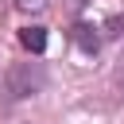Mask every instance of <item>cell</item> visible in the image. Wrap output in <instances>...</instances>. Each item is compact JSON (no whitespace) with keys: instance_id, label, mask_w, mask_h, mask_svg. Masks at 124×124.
<instances>
[{"instance_id":"1","label":"cell","mask_w":124,"mask_h":124,"mask_svg":"<svg viewBox=\"0 0 124 124\" xmlns=\"http://www.w3.org/2000/svg\"><path fill=\"white\" fill-rule=\"evenodd\" d=\"M46 85V70L39 62H19L8 70V97H31Z\"/></svg>"},{"instance_id":"2","label":"cell","mask_w":124,"mask_h":124,"mask_svg":"<svg viewBox=\"0 0 124 124\" xmlns=\"http://www.w3.org/2000/svg\"><path fill=\"white\" fill-rule=\"evenodd\" d=\"M74 43H78L85 54H97V50H101V35H97L89 23H74Z\"/></svg>"},{"instance_id":"3","label":"cell","mask_w":124,"mask_h":124,"mask_svg":"<svg viewBox=\"0 0 124 124\" xmlns=\"http://www.w3.org/2000/svg\"><path fill=\"white\" fill-rule=\"evenodd\" d=\"M19 43H23V50L43 54V50H46V31H43V27H23V31H19Z\"/></svg>"},{"instance_id":"4","label":"cell","mask_w":124,"mask_h":124,"mask_svg":"<svg viewBox=\"0 0 124 124\" xmlns=\"http://www.w3.org/2000/svg\"><path fill=\"white\" fill-rule=\"evenodd\" d=\"M108 35H124V16H116V19H108Z\"/></svg>"},{"instance_id":"5","label":"cell","mask_w":124,"mask_h":124,"mask_svg":"<svg viewBox=\"0 0 124 124\" xmlns=\"http://www.w3.org/2000/svg\"><path fill=\"white\" fill-rule=\"evenodd\" d=\"M19 8H27V12H43L46 0H19Z\"/></svg>"}]
</instances>
